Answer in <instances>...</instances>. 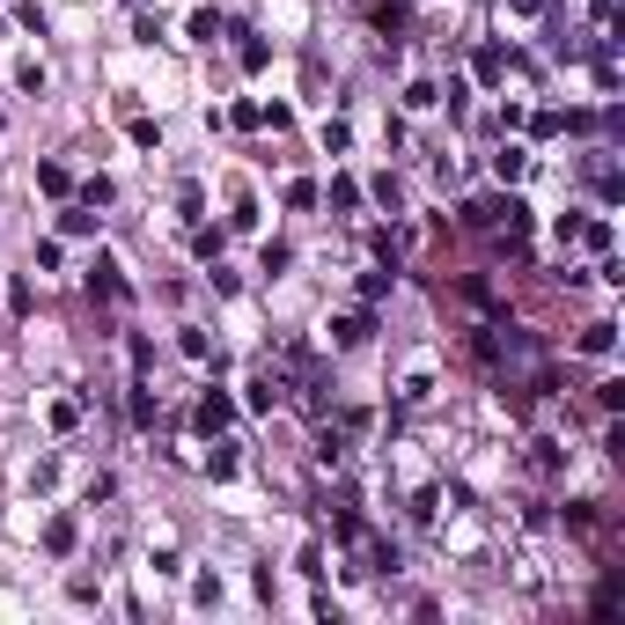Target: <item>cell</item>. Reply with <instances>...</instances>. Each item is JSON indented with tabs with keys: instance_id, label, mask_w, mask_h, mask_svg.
Returning a JSON list of instances; mask_svg holds the SVG:
<instances>
[{
	"instance_id": "1",
	"label": "cell",
	"mask_w": 625,
	"mask_h": 625,
	"mask_svg": "<svg viewBox=\"0 0 625 625\" xmlns=\"http://www.w3.org/2000/svg\"><path fill=\"white\" fill-rule=\"evenodd\" d=\"M89 302H133V288L118 279V258H96L89 265Z\"/></svg>"
},
{
	"instance_id": "2",
	"label": "cell",
	"mask_w": 625,
	"mask_h": 625,
	"mask_svg": "<svg viewBox=\"0 0 625 625\" xmlns=\"http://www.w3.org/2000/svg\"><path fill=\"white\" fill-rule=\"evenodd\" d=\"M229 420H236V405H229L221 390H206V397H199V412H192V427H199V434H221Z\"/></svg>"
},
{
	"instance_id": "3",
	"label": "cell",
	"mask_w": 625,
	"mask_h": 625,
	"mask_svg": "<svg viewBox=\"0 0 625 625\" xmlns=\"http://www.w3.org/2000/svg\"><path fill=\"white\" fill-rule=\"evenodd\" d=\"M74 537H81V530H74V516H52V523H44V552H52V559H67V552H74Z\"/></svg>"
},
{
	"instance_id": "4",
	"label": "cell",
	"mask_w": 625,
	"mask_h": 625,
	"mask_svg": "<svg viewBox=\"0 0 625 625\" xmlns=\"http://www.w3.org/2000/svg\"><path fill=\"white\" fill-rule=\"evenodd\" d=\"M368 331H375V324H368V309H354V317H338V324H331V338H338V346H361Z\"/></svg>"
},
{
	"instance_id": "5",
	"label": "cell",
	"mask_w": 625,
	"mask_h": 625,
	"mask_svg": "<svg viewBox=\"0 0 625 625\" xmlns=\"http://www.w3.org/2000/svg\"><path fill=\"white\" fill-rule=\"evenodd\" d=\"M236 37H243V44H236V60H243V74H258V67L272 60V44H265V37H251V30H236Z\"/></svg>"
},
{
	"instance_id": "6",
	"label": "cell",
	"mask_w": 625,
	"mask_h": 625,
	"mask_svg": "<svg viewBox=\"0 0 625 625\" xmlns=\"http://www.w3.org/2000/svg\"><path fill=\"white\" fill-rule=\"evenodd\" d=\"M559 464H566V457H559V441H530V471H537V478H552Z\"/></svg>"
},
{
	"instance_id": "7",
	"label": "cell",
	"mask_w": 625,
	"mask_h": 625,
	"mask_svg": "<svg viewBox=\"0 0 625 625\" xmlns=\"http://www.w3.org/2000/svg\"><path fill=\"white\" fill-rule=\"evenodd\" d=\"M523 162H530L523 147H500V155H493V177H500V185H516V177H523Z\"/></svg>"
},
{
	"instance_id": "8",
	"label": "cell",
	"mask_w": 625,
	"mask_h": 625,
	"mask_svg": "<svg viewBox=\"0 0 625 625\" xmlns=\"http://www.w3.org/2000/svg\"><path fill=\"white\" fill-rule=\"evenodd\" d=\"M566 530L589 537V530H596V500H566Z\"/></svg>"
},
{
	"instance_id": "9",
	"label": "cell",
	"mask_w": 625,
	"mask_h": 625,
	"mask_svg": "<svg viewBox=\"0 0 625 625\" xmlns=\"http://www.w3.org/2000/svg\"><path fill=\"white\" fill-rule=\"evenodd\" d=\"M185 30H192V44H213V37H221V15H213V8H192Z\"/></svg>"
},
{
	"instance_id": "10",
	"label": "cell",
	"mask_w": 625,
	"mask_h": 625,
	"mask_svg": "<svg viewBox=\"0 0 625 625\" xmlns=\"http://www.w3.org/2000/svg\"><path fill=\"white\" fill-rule=\"evenodd\" d=\"M206 471L229 478V471H236V441H213V449H206Z\"/></svg>"
},
{
	"instance_id": "11",
	"label": "cell",
	"mask_w": 625,
	"mask_h": 625,
	"mask_svg": "<svg viewBox=\"0 0 625 625\" xmlns=\"http://www.w3.org/2000/svg\"><path fill=\"white\" fill-rule=\"evenodd\" d=\"M15 89H23V96H44V67H37V60H15Z\"/></svg>"
},
{
	"instance_id": "12",
	"label": "cell",
	"mask_w": 625,
	"mask_h": 625,
	"mask_svg": "<svg viewBox=\"0 0 625 625\" xmlns=\"http://www.w3.org/2000/svg\"><path fill=\"white\" fill-rule=\"evenodd\" d=\"M611 331H618V324H589V331H582V354L603 361V354H611Z\"/></svg>"
},
{
	"instance_id": "13",
	"label": "cell",
	"mask_w": 625,
	"mask_h": 625,
	"mask_svg": "<svg viewBox=\"0 0 625 625\" xmlns=\"http://www.w3.org/2000/svg\"><path fill=\"white\" fill-rule=\"evenodd\" d=\"M37 185H44L52 199H67V169H60V162H37Z\"/></svg>"
},
{
	"instance_id": "14",
	"label": "cell",
	"mask_w": 625,
	"mask_h": 625,
	"mask_svg": "<svg viewBox=\"0 0 625 625\" xmlns=\"http://www.w3.org/2000/svg\"><path fill=\"white\" fill-rule=\"evenodd\" d=\"M60 229H67V236H89V229H96V213H89V206H67V213H60Z\"/></svg>"
},
{
	"instance_id": "15",
	"label": "cell",
	"mask_w": 625,
	"mask_h": 625,
	"mask_svg": "<svg viewBox=\"0 0 625 625\" xmlns=\"http://www.w3.org/2000/svg\"><path fill=\"white\" fill-rule=\"evenodd\" d=\"M288 265H295V251H288V243H265V258H258V272H288Z\"/></svg>"
},
{
	"instance_id": "16",
	"label": "cell",
	"mask_w": 625,
	"mask_h": 625,
	"mask_svg": "<svg viewBox=\"0 0 625 625\" xmlns=\"http://www.w3.org/2000/svg\"><path fill=\"white\" fill-rule=\"evenodd\" d=\"M596 405H603V412H618V405H625V383H618V375H603V383H596Z\"/></svg>"
},
{
	"instance_id": "17",
	"label": "cell",
	"mask_w": 625,
	"mask_h": 625,
	"mask_svg": "<svg viewBox=\"0 0 625 625\" xmlns=\"http://www.w3.org/2000/svg\"><path fill=\"white\" fill-rule=\"evenodd\" d=\"M368 192H375V199H383V206H390V213H397V206H405V192H397V177H390V169H383V177H375V185H368Z\"/></svg>"
},
{
	"instance_id": "18",
	"label": "cell",
	"mask_w": 625,
	"mask_h": 625,
	"mask_svg": "<svg viewBox=\"0 0 625 625\" xmlns=\"http://www.w3.org/2000/svg\"><path fill=\"white\" fill-rule=\"evenodd\" d=\"M110 199H118V192H110V177H89V185H81V206H110Z\"/></svg>"
},
{
	"instance_id": "19",
	"label": "cell",
	"mask_w": 625,
	"mask_h": 625,
	"mask_svg": "<svg viewBox=\"0 0 625 625\" xmlns=\"http://www.w3.org/2000/svg\"><path fill=\"white\" fill-rule=\"evenodd\" d=\"M434 103H441L434 81H412V89H405V110H434Z\"/></svg>"
},
{
	"instance_id": "20",
	"label": "cell",
	"mask_w": 625,
	"mask_h": 625,
	"mask_svg": "<svg viewBox=\"0 0 625 625\" xmlns=\"http://www.w3.org/2000/svg\"><path fill=\"white\" fill-rule=\"evenodd\" d=\"M192 603H199V611H213V603H221V582H213V574H199V582H192Z\"/></svg>"
},
{
	"instance_id": "21",
	"label": "cell",
	"mask_w": 625,
	"mask_h": 625,
	"mask_svg": "<svg viewBox=\"0 0 625 625\" xmlns=\"http://www.w3.org/2000/svg\"><path fill=\"white\" fill-rule=\"evenodd\" d=\"M331 206H361V185L354 177H331Z\"/></svg>"
},
{
	"instance_id": "22",
	"label": "cell",
	"mask_w": 625,
	"mask_h": 625,
	"mask_svg": "<svg viewBox=\"0 0 625 625\" xmlns=\"http://www.w3.org/2000/svg\"><path fill=\"white\" fill-rule=\"evenodd\" d=\"M390 295V272H361V302H383Z\"/></svg>"
},
{
	"instance_id": "23",
	"label": "cell",
	"mask_w": 625,
	"mask_h": 625,
	"mask_svg": "<svg viewBox=\"0 0 625 625\" xmlns=\"http://www.w3.org/2000/svg\"><path fill=\"white\" fill-rule=\"evenodd\" d=\"M15 23H23L30 37H44V8H37V0H23V8H15Z\"/></svg>"
},
{
	"instance_id": "24",
	"label": "cell",
	"mask_w": 625,
	"mask_h": 625,
	"mask_svg": "<svg viewBox=\"0 0 625 625\" xmlns=\"http://www.w3.org/2000/svg\"><path fill=\"white\" fill-rule=\"evenodd\" d=\"M133 147H162V126L155 118H133Z\"/></svg>"
},
{
	"instance_id": "25",
	"label": "cell",
	"mask_w": 625,
	"mask_h": 625,
	"mask_svg": "<svg viewBox=\"0 0 625 625\" xmlns=\"http://www.w3.org/2000/svg\"><path fill=\"white\" fill-rule=\"evenodd\" d=\"M192 251H199V258L213 265V258H221V229H199V236H192Z\"/></svg>"
}]
</instances>
